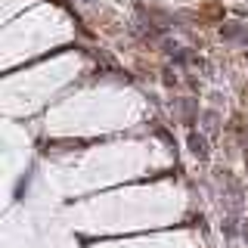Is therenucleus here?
<instances>
[{"label": "nucleus", "mask_w": 248, "mask_h": 248, "mask_svg": "<svg viewBox=\"0 0 248 248\" xmlns=\"http://www.w3.org/2000/svg\"><path fill=\"white\" fill-rule=\"evenodd\" d=\"M189 149H192V155H199V158H208V140L202 137V134H196V130H189Z\"/></svg>", "instance_id": "nucleus-1"}]
</instances>
